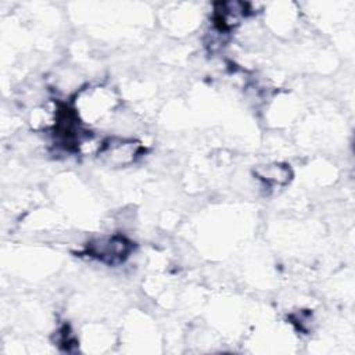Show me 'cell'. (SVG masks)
I'll return each instance as SVG.
<instances>
[{"label": "cell", "instance_id": "obj_1", "mask_svg": "<svg viewBox=\"0 0 355 355\" xmlns=\"http://www.w3.org/2000/svg\"><path fill=\"white\" fill-rule=\"evenodd\" d=\"M129 250L130 243L121 236L101 237L92 241L89 245V252L92 254V257H96L108 263L123 261Z\"/></svg>", "mask_w": 355, "mask_h": 355}]
</instances>
